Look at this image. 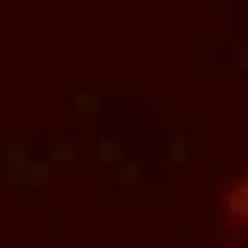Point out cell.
Instances as JSON below:
<instances>
[{"mask_svg":"<svg viewBox=\"0 0 248 248\" xmlns=\"http://www.w3.org/2000/svg\"><path fill=\"white\" fill-rule=\"evenodd\" d=\"M228 215H232L236 223H248V178L236 186V190H232V199H228Z\"/></svg>","mask_w":248,"mask_h":248,"instance_id":"cell-1","label":"cell"}]
</instances>
